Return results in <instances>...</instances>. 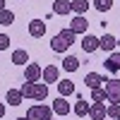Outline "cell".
Returning <instances> with one entry per match:
<instances>
[{"label": "cell", "mask_w": 120, "mask_h": 120, "mask_svg": "<svg viewBox=\"0 0 120 120\" xmlns=\"http://www.w3.org/2000/svg\"><path fill=\"white\" fill-rule=\"evenodd\" d=\"M58 91H60V96H70V94H75V84L70 82V79H63V82H58Z\"/></svg>", "instance_id": "cell-15"}, {"label": "cell", "mask_w": 120, "mask_h": 120, "mask_svg": "<svg viewBox=\"0 0 120 120\" xmlns=\"http://www.w3.org/2000/svg\"><path fill=\"white\" fill-rule=\"evenodd\" d=\"M26 118L29 120H51L53 118V108H48L43 103H36V106H31L26 111Z\"/></svg>", "instance_id": "cell-1"}, {"label": "cell", "mask_w": 120, "mask_h": 120, "mask_svg": "<svg viewBox=\"0 0 120 120\" xmlns=\"http://www.w3.org/2000/svg\"><path fill=\"white\" fill-rule=\"evenodd\" d=\"M3 115H5V106L0 103V118H3Z\"/></svg>", "instance_id": "cell-30"}, {"label": "cell", "mask_w": 120, "mask_h": 120, "mask_svg": "<svg viewBox=\"0 0 120 120\" xmlns=\"http://www.w3.org/2000/svg\"><path fill=\"white\" fill-rule=\"evenodd\" d=\"M34 86H36V82H26V79H24V84H22L19 91H22L24 98H34Z\"/></svg>", "instance_id": "cell-21"}, {"label": "cell", "mask_w": 120, "mask_h": 120, "mask_svg": "<svg viewBox=\"0 0 120 120\" xmlns=\"http://www.w3.org/2000/svg\"><path fill=\"white\" fill-rule=\"evenodd\" d=\"M108 118H111V120L120 118V103H111V106H108Z\"/></svg>", "instance_id": "cell-27"}, {"label": "cell", "mask_w": 120, "mask_h": 120, "mask_svg": "<svg viewBox=\"0 0 120 120\" xmlns=\"http://www.w3.org/2000/svg\"><path fill=\"white\" fill-rule=\"evenodd\" d=\"M103 89L108 91V101H111V103H120V79L108 77V82H106Z\"/></svg>", "instance_id": "cell-2"}, {"label": "cell", "mask_w": 120, "mask_h": 120, "mask_svg": "<svg viewBox=\"0 0 120 120\" xmlns=\"http://www.w3.org/2000/svg\"><path fill=\"white\" fill-rule=\"evenodd\" d=\"M12 22H15V12H12V10H7V7L0 10V24L7 26V24H12Z\"/></svg>", "instance_id": "cell-22"}, {"label": "cell", "mask_w": 120, "mask_h": 120, "mask_svg": "<svg viewBox=\"0 0 120 120\" xmlns=\"http://www.w3.org/2000/svg\"><path fill=\"white\" fill-rule=\"evenodd\" d=\"M103 120H106V118H103Z\"/></svg>", "instance_id": "cell-34"}, {"label": "cell", "mask_w": 120, "mask_h": 120, "mask_svg": "<svg viewBox=\"0 0 120 120\" xmlns=\"http://www.w3.org/2000/svg\"><path fill=\"white\" fill-rule=\"evenodd\" d=\"M46 96H48V84L46 82H36V86H34V101H43Z\"/></svg>", "instance_id": "cell-13"}, {"label": "cell", "mask_w": 120, "mask_h": 120, "mask_svg": "<svg viewBox=\"0 0 120 120\" xmlns=\"http://www.w3.org/2000/svg\"><path fill=\"white\" fill-rule=\"evenodd\" d=\"M29 34H31L34 38H41L46 34V24H43V19H31L29 22Z\"/></svg>", "instance_id": "cell-6"}, {"label": "cell", "mask_w": 120, "mask_h": 120, "mask_svg": "<svg viewBox=\"0 0 120 120\" xmlns=\"http://www.w3.org/2000/svg\"><path fill=\"white\" fill-rule=\"evenodd\" d=\"M53 111H55L58 115H67L70 111H72V108H70V103L65 101V98H63V96H60V98H58V101H53Z\"/></svg>", "instance_id": "cell-10"}, {"label": "cell", "mask_w": 120, "mask_h": 120, "mask_svg": "<svg viewBox=\"0 0 120 120\" xmlns=\"http://www.w3.org/2000/svg\"><path fill=\"white\" fill-rule=\"evenodd\" d=\"M51 120H53V118H51Z\"/></svg>", "instance_id": "cell-35"}, {"label": "cell", "mask_w": 120, "mask_h": 120, "mask_svg": "<svg viewBox=\"0 0 120 120\" xmlns=\"http://www.w3.org/2000/svg\"><path fill=\"white\" fill-rule=\"evenodd\" d=\"M12 63H15V65H29V53L24 51V48L15 51V53H12Z\"/></svg>", "instance_id": "cell-16"}, {"label": "cell", "mask_w": 120, "mask_h": 120, "mask_svg": "<svg viewBox=\"0 0 120 120\" xmlns=\"http://www.w3.org/2000/svg\"><path fill=\"white\" fill-rule=\"evenodd\" d=\"M115 46H118L115 36H111V34L101 36V51H108V53H113V51H115Z\"/></svg>", "instance_id": "cell-11"}, {"label": "cell", "mask_w": 120, "mask_h": 120, "mask_svg": "<svg viewBox=\"0 0 120 120\" xmlns=\"http://www.w3.org/2000/svg\"><path fill=\"white\" fill-rule=\"evenodd\" d=\"M86 26H89V22L84 19V15H77L72 22H70V29H72L75 34H84V31H86Z\"/></svg>", "instance_id": "cell-7"}, {"label": "cell", "mask_w": 120, "mask_h": 120, "mask_svg": "<svg viewBox=\"0 0 120 120\" xmlns=\"http://www.w3.org/2000/svg\"><path fill=\"white\" fill-rule=\"evenodd\" d=\"M58 75H60V70L55 65H46L43 67V82H58Z\"/></svg>", "instance_id": "cell-12"}, {"label": "cell", "mask_w": 120, "mask_h": 120, "mask_svg": "<svg viewBox=\"0 0 120 120\" xmlns=\"http://www.w3.org/2000/svg\"><path fill=\"white\" fill-rule=\"evenodd\" d=\"M0 10H5V0H0Z\"/></svg>", "instance_id": "cell-31"}, {"label": "cell", "mask_w": 120, "mask_h": 120, "mask_svg": "<svg viewBox=\"0 0 120 120\" xmlns=\"http://www.w3.org/2000/svg\"><path fill=\"white\" fill-rule=\"evenodd\" d=\"M5 98H7V103H10V106H19V103L24 101V96H22V91H19V89H10Z\"/></svg>", "instance_id": "cell-14"}, {"label": "cell", "mask_w": 120, "mask_h": 120, "mask_svg": "<svg viewBox=\"0 0 120 120\" xmlns=\"http://www.w3.org/2000/svg\"><path fill=\"white\" fill-rule=\"evenodd\" d=\"M89 108H91V103H89V101H84V98L79 96V101L75 103V113H77L79 118H82V115H89Z\"/></svg>", "instance_id": "cell-17"}, {"label": "cell", "mask_w": 120, "mask_h": 120, "mask_svg": "<svg viewBox=\"0 0 120 120\" xmlns=\"http://www.w3.org/2000/svg\"><path fill=\"white\" fill-rule=\"evenodd\" d=\"M72 12V3L70 0H55L53 3V15H70Z\"/></svg>", "instance_id": "cell-9"}, {"label": "cell", "mask_w": 120, "mask_h": 120, "mask_svg": "<svg viewBox=\"0 0 120 120\" xmlns=\"http://www.w3.org/2000/svg\"><path fill=\"white\" fill-rule=\"evenodd\" d=\"M63 67L67 70V72H75V70H79V60H77L75 55H67V58L63 60Z\"/></svg>", "instance_id": "cell-18"}, {"label": "cell", "mask_w": 120, "mask_h": 120, "mask_svg": "<svg viewBox=\"0 0 120 120\" xmlns=\"http://www.w3.org/2000/svg\"><path fill=\"white\" fill-rule=\"evenodd\" d=\"M17 120H29V118H17Z\"/></svg>", "instance_id": "cell-32"}, {"label": "cell", "mask_w": 120, "mask_h": 120, "mask_svg": "<svg viewBox=\"0 0 120 120\" xmlns=\"http://www.w3.org/2000/svg\"><path fill=\"white\" fill-rule=\"evenodd\" d=\"M89 118H91V120H103V118H108V106H103L101 101H94L91 108H89Z\"/></svg>", "instance_id": "cell-4"}, {"label": "cell", "mask_w": 120, "mask_h": 120, "mask_svg": "<svg viewBox=\"0 0 120 120\" xmlns=\"http://www.w3.org/2000/svg\"><path fill=\"white\" fill-rule=\"evenodd\" d=\"M108 82V77H101L98 72H89L86 77H84V84L89 86V89H96V86H101V84H106Z\"/></svg>", "instance_id": "cell-5"}, {"label": "cell", "mask_w": 120, "mask_h": 120, "mask_svg": "<svg viewBox=\"0 0 120 120\" xmlns=\"http://www.w3.org/2000/svg\"><path fill=\"white\" fill-rule=\"evenodd\" d=\"M106 70H108V72H118V70H120V65H118V60L113 58V55H108V60H106Z\"/></svg>", "instance_id": "cell-26"}, {"label": "cell", "mask_w": 120, "mask_h": 120, "mask_svg": "<svg viewBox=\"0 0 120 120\" xmlns=\"http://www.w3.org/2000/svg\"><path fill=\"white\" fill-rule=\"evenodd\" d=\"M51 48H53L55 53H63V51H67L70 46H67V43H65V41H63L60 36H53V41H51Z\"/></svg>", "instance_id": "cell-20"}, {"label": "cell", "mask_w": 120, "mask_h": 120, "mask_svg": "<svg viewBox=\"0 0 120 120\" xmlns=\"http://www.w3.org/2000/svg\"><path fill=\"white\" fill-rule=\"evenodd\" d=\"M94 7L98 10V12H108V10L113 7V3L111 0H94Z\"/></svg>", "instance_id": "cell-25"}, {"label": "cell", "mask_w": 120, "mask_h": 120, "mask_svg": "<svg viewBox=\"0 0 120 120\" xmlns=\"http://www.w3.org/2000/svg\"><path fill=\"white\" fill-rule=\"evenodd\" d=\"M86 10H89V3H86V0H72V12L84 15Z\"/></svg>", "instance_id": "cell-23"}, {"label": "cell", "mask_w": 120, "mask_h": 120, "mask_svg": "<svg viewBox=\"0 0 120 120\" xmlns=\"http://www.w3.org/2000/svg\"><path fill=\"white\" fill-rule=\"evenodd\" d=\"M5 48H10V36L0 34V51H5Z\"/></svg>", "instance_id": "cell-28"}, {"label": "cell", "mask_w": 120, "mask_h": 120, "mask_svg": "<svg viewBox=\"0 0 120 120\" xmlns=\"http://www.w3.org/2000/svg\"><path fill=\"white\" fill-rule=\"evenodd\" d=\"M91 101H108V91L106 89H101V86H96V89H91Z\"/></svg>", "instance_id": "cell-19"}, {"label": "cell", "mask_w": 120, "mask_h": 120, "mask_svg": "<svg viewBox=\"0 0 120 120\" xmlns=\"http://www.w3.org/2000/svg\"><path fill=\"white\" fill-rule=\"evenodd\" d=\"M111 55H113V58L118 60V65H120V53H111Z\"/></svg>", "instance_id": "cell-29"}, {"label": "cell", "mask_w": 120, "mask_h": 120, "mask_svg": "<svg viewBox=\"0 0 120 120\" xmlns=\"http://www.w3.org/2000/svg\"><path fill=\"white\" fill-rule=\"evenodd\" d=\"M118 120H120V118H118Z\"/></svg>", "instance_id": "cell-33"}, {"label": "cell", "mask_w": 120, "mask_h": 120, "mask_svg": "<svg viewBox=\"0 0 120 120\" xmlns=\"http://www.w3.org/2000/svg\"><path fill=\"white\" fill-rule=\"evenodd\" d=\"M24 79H26V82H41V79H43V70H41V65L29 63V65L24 67Z\"/></svg>", "instance_id": "cell-3"}, {"label": "cell", "mask_w": 120, "mask_h": 120, "mask_svg": "<svg viewBox=\"0 0 120 120\" xmlns=\"http://www.w3.org/2000/svg\"><path fill=\"white\" fill-rule=\"evenodd\" d=\"M82 48L86 53H94L96 48H101V38H96V36H84L82 38Z\"/></svg>", "instance_id": "cell-8"}, {"label": "cell", "mask_w": 120, "mask_h": 120, "mask_svg": "<svg viewBox=\"0 0 120 120\" xmlns=\"http://www.w3.org/2000/svg\"><path fill=\"white\" fill-rule=\"evenodd\" d=\"M58 36L63 38V41H65L67 46H72V43H75V31H72V29H63V31H60Z\"/></svg>", "instance_id": "cell-24"}]
</instances>
